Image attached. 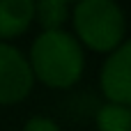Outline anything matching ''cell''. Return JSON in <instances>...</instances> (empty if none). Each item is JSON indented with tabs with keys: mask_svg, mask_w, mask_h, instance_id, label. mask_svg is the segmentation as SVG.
Listing matches in <instances>:
<instances>
[{
	"mask_svg": "<svg viewBox=\"0 0 131 131\" xmlns=\"http://www.w3.org/2000/svg\"><path fill=\"white\" fill-rule=\"evenodd\" d=\"M28 62L32 76L48 88H71L85 69L81 41L67 30L41 32L32 41Z\"/></svg>",
	"mask_w": 131,
	"mask_h": 131,
	"instance_id": "1",
	"label": "cell"
},
{
	"mask_svg": "<svg viewBox=\"0 0 131 131\" xmlns=\"http://www.w3.org/2000/svg\"><path fill=\"white\" fill-rule=\"evenodd\" d=\"M76 39L92 51L111 53L124 41V12L113 0H81L74 5Z\"/></svg>",
	"mask_w": 131,
	"mask_h": 131,
	"instance_id": "2",
	"label": "cell"
},
{
	"mask_svg": "<svg viewBox=\"0 0 131 131\" xmlns=\"http://www.w3.org/2000/svg\"><path fill=\"white\" fill-rule=\"evenodd\" d=\"M35 76L28 58L12 44L0 41V104H18L32 90Z\"/></svg>",
	"mask_w": 131,
	"mask_h": 131,
	"instance_id": "3",
	"label": "cell"
},
{
	"mask_svg": "<svg viewBox=\"0 0 131 131\" xmlns=\"http://www.w3.org/2000/svg\"><path fill=\"white\" fill-rule=\"evenodd\" d=\"M99 85L111 104L131 106V39L111 51L101 67Z\"/></svg>",
	"mask_w": 131,
	"mask_h": 131,
	"instance_id": "4",
	"label": "cell"
},
{
	"mask_svg": "<svg viewBox=\"0 0 131 131\" xmlns=\"http://www.w3.org/2000/svg\"><path fill=\"white\" fill-rule=\"evenodd\" d=\"M35 18L32 0H0V37L14 39L23 35Z\"/></svg>",
	"mask_w": 131,
	"mask_h": 131,
	"instance_id": "5",
	"label": "cell"
},
{
	"mask_svg": "<svg viewBox=\"0 0 131 131\" xmlns=\"http://www.w3.org/2000/svg\"><path fill=\"white\" fill-rule=\"evenodd\" d=\"M35 18L44 28V32L62 30V23L69 18V2H64V0H41V2L35 5Z\"/></svg>",
	"mask_w": 131,
	"mask_h": 131,
	"instance_id": "6",
	"label": "cell"
},
{
	"mask_svg": "<svg viewBox=\"0 0 131 131\" xmlns=\"http://www.w3.org/2000/svg\"><path fill=\"white\" fill-rule=\"evenodd\" d=\"M99 131H131V108L122 104H104L97 113Z\"/></svg>",
	"mask_w": 131,
	"mask_h": 131,
	"instance_id": "7",
	"label": "cell"
},
{
	"mask_svg": "<svg viewBox=\"0 0 131 131\" xmlns=\"http://www.w3.org/2000/svg\"><path fill=\"white\" fill-rule=\"evenodd\" d=\"M23 131H60V127H58L51 117H41V115H37V117H30V120L25 122Z\"/></svg>",
	"mask_w": 131,
	"mask_h": 131,
	"instance_id": "8",
	"label": "cell"
}]
</instances>
